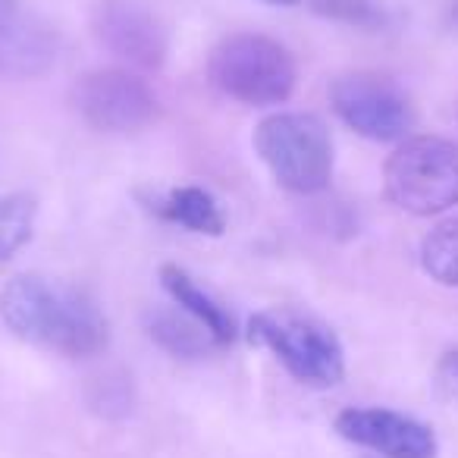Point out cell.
Instances as JSON below:
<instances>
[{"instance_id": "cell-1", "label": "cell", "mask_w": 458, "mask_h": 458, "mask_svg": "<svg viewBox=\"0 0 458 458\" xmlns=\"http://www.w3.org/2000/svg\"><path fill=\"white\" fill-rule=\"evenodd\" d=\"M0 314L20 339L70 358L98 355L110 336L101 308L89 295L35 274L7 283L0 295Z\"/></svg>"}, {"instance_id": "cell-2", "label": "cell", "mask_w": 458, "mask_h": 458, "mask_svg": "<svg viewBox=\"0 0 458 458\" xmlns=\"http://www.w3.org/2000/svg\"><path fill=\"white\" fill-rule=\"evenodd\" d=\"M208 76L216 91L251 107L283 104L295 89V60L280 41L236 32L210 51Z\"/></svg>"}, {"instance_id": "cell-3", "label": "cell", "mask_w": 458, "mask_h": 458, "mask_svg": "<svg viewBox=\"0 0 458 458\" xmlns=\"http://www.w3.org/2000/svg\"><path fill=\"white\" fill-rule=\"evenodd\" d=\"M251 343L264 345L299 383L314 389L336 386L345 374L343 345L336 333L299 308H270L251 318Z\"/></svg>"}, {"instance_id": "cell-4", "label": "cell", "mask_w": 458, "mask_h": 458, "mask_svg": "<svg viewBox=\"0 0 458 458\" xmlns=\"http://www.w3.org/2000/svg\"><path fill=\"white\" fill-rule=\"evenodd\" d=\"M386 195L399 210L433 216L458 204V145L439 135H411L389 154Z\"/></svg>"}, {"instance_id": "cell-5", "label": "cell", "mask_w": 458, "mask_h": 458, "mask_svg": "<svg viewBox=\"0 0 458 458\" xmlns=\"http://www.w3.org/2000/svg\"><path fill=\"white\" fill-rule=\"evenodd\" d=\"M255 151L289 191L314 195L333 173V139L314 114H274L255 129Z\"/></svg>"}, {"instance_id": "cell-6", "label": "cell", "mask_w": 458, "mask_h": 458, "mask_svg": "<svg viewBox=\"0 0 458 458\" xmlns=\"http://www.w3.org/2000/svg\"><path fill=\"white\" fill-rule=\"evenodd\" d=\"M336 116L358 135L374 141H402L414 126L408 95L380 72H349L330 89Z\"/></svg>"}, {"instance_id": "cell-7", "label": "cell", "mask_w": 458, "mask_h": 458, "mask_svg": "<svg viewBox=\"0 0 458 458\" xmlns=\"http://www.w3.org/2000/svg\"><path fill=\"white\" fill-rule=\"evenodd\" d=\"M72 104L101 132H135L157 116V95L129 70H91L72 85Z\"/></svg>"}, {"instance_id": "cell-8", "label": "cell", "mask_w": 458, "mask_h": 458, "mask_svg": "<svg viewBox=\"0 0 458 458\" xmlns=\"http://www.w3.org/2000/svg\"><path fill=\"white\" fill-rule=\"evenodd\" d=\"M91 29H95L98 45L139 70H160L170 51L166 29L160 26V20L132 0H104L95 10Z\"/></svg>"}, {"instance_id": "cell-9", "label": "cell", "mask_w": 458, "mask_h": 458, "mask_svg": "<svg viewBox=\"0 0 458 458\" xmlns=\"http://www.w3.org/2000/svg\"><path fill=\"white\" fill-rule=\"evenodd\" d=\"M336 430L383 458H437V437L427 424L389 408H345Z\"/></svg>"}, {"instance_id": "cell-10", "label": "cell", "mask_w": 458, "mask_h": 458, "mask_svg": "<svg viewBox=\"0 0 458 458\" xmlns=\"http://www.w3.org/2000/svg\"><path fill=\"white\" fill-rule=\"evenodd\" d=\"M60 41L45 20L22 7L0 13V76L38 79L57 64Z\"/></svg>"}, {"instance_id": "cell-11", "label": "cell", "mask_w": 458, "mask_h": 458, "mask_svg": "<svg viewBox=\"0 0 458 458\" xmlns=\"http://www.w3.org/2000/svg\"><path fill=\"white\" fill-rule=\"evenodd\" d=\"M160 283H164L166 295L214 336L216 349H223V345H229L236 339V320H233V314H229L208 289L198 286L182 267L164 264V267H160Z\"/></svg>"}, {"instance_id": "cell-12", "label": "cell", "mask_w": 458, "mask_h": 458, "mask_svg": "<svg viewBox=\"0 0 458 458\" xmlns=\"http://www.w3.org/2000/svg\"><path fill=\"white\" fill-rule=\"evenodd\" d=\"M148 336L173 358H201L210 349H216L214 336L191 314L179 318L176 311H151L148 314Z\"/></svg>"}, {"instance_id": "cell-13", "label": "cell", "mask_w": 458, "mask_h": 458, "mask_svg": "<svg viewBox=\"0 0 458 458\" xmlns=\"http://www.w3.org/2000/svg\"><path fill=\"white\" fill-rule=\"evenodd\" d=\"M160 214L179 226L191 229V233H204V236H220L226 229V216H223L216 198L204 189H195V185L173 189L160 204Z\"/></svg>"}, {"instance_id": "cell-14", "label": "cell", "mask_w": 458, "mask_h": 458, "mask_svg": "<svg viewBox=\"0 0 458 458\" xmlns=\"http://www.w3.org/2000/svg\"><path fill=\"white\" fill-rule=\"evenodd\" d=\"M420 267L430 280L458 289V220H445L427 233L420 242Z\"/></svg>"}, {"instance_id": "cell-15", "label": "cell", "mask_w": 458, "mask_h": 458, "mask_svg": "<svg viewBox=\"0 0 458 458\" xmlns=\"http://www.w3.org/2000/svg\"><path fill=\"white\" fill-rule=\"evenodd\" d=\"M35 223V201L26 195L0 198V258H10L29 242Z\"/></svg>"}, {"instance_id": "cell-16", "label": "cell", "mask_w": 458, "mask_h": 458, "mask_svg": "<svg viewBox=\"0 0 458 458\" xmlns=\"http://www.w3.org/2000/svg\"><path fill=\"white\" fill-rule=\"evenodd\" d=\"M311 10L324 20L345 22L355 29H380L386 26V13L374 0H311Z\"/></svg>"}, {"instance_id": "cell-17", "label": "cell", "mask_w": 458, "mask_h": 458, "mask_svg": "<svg viewBox=\"0 0 458 458\" xmlns=\"http://www.w3.org/2000/svg\"><path fill=\"white\" fill-rule=\"evenodd\" d=\"M129 402H132V395H129L126 380H104L101 393L91 395V405L101 414H110V418H114V414H126L129 408H132Z\"/></svg>"}, {"instance_id": "cell-18", "label": "cell", "mask_w": 458, "mask_h": 458, "mask_svg": "<svg viewBox=\"0 0 458 458\" xmlns=\"http://www.w3.org/2000/svg\"><path fill=\"white\" fill-rule=\"evenodd\" d=\"M437 383L449 399L458 402V349L443 355V361L437 364Z\"/></svg>"}, {"instance_id": "cell-19", "label": "cell", "mask_w": 458, "mask_h": 458, "mask_svg": "<svg viewBox=\"0 0 458 458\" xmlns=\"http://www.w3.org/2000/svg\"><path fill=\"white\" fill-rule=\"evenodd\" d=\"M13 7H20V0H0V13H4V10H13Z\"/></svg>"}, {"instance_id": "cell-20", "label": "cell", "mask_w": 458, "mask_h": 458, "mask_svg": "<svg viewBox=\"0 0 458 458\" xmlns=\"http://www.w3.org/2000/svg\"><path fill=\"white\" fill-rule=\"evenodd\" d=\"M267 4H276V7H295L301 0H267Z\"/></svg>"}, {"instance_id": "cell-21", "label": "cell", "mask_w": 458, "mask_h": 458, "mask_svg": "<svg viewBox=\"0 0 458 458\" xmlns=\"http://www.w3.org/2000/svg\"><path fill=\"white\" fill-rule=\"evenodd\" d=\"M452 22H455V26H458V4H455V7H452Z\"/></svg>"}]
</instances>
